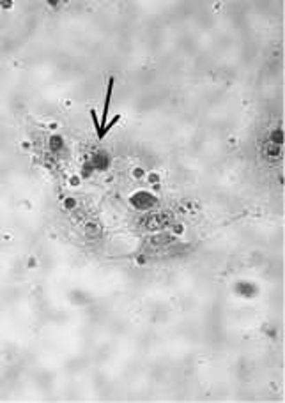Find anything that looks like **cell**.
I'll return each mask as SVG.
<instances>
[{
	"mask_svg": "<svg viewBox=\"0 0 285 403\" xmlns=\"http://www.w3.org/2000/svg\"><path fill=\"white\" fill-rule=\"evenodd\" d=\"M112 91H114V78L108 80L107 98H105V108H103V113H101V124H99V119H98V116H96V111L91 110L92 122H94V126H96V133H98V138H99V140H103L105 136H107L108 129L114 128V126H116V124L119 122V119H120V116H116V117H114V119H112V122L107 124L108 108H110V99H112Z\"/></svg>",
	"mask_w": 285,
	"mask_h": 403,
	"instance_id": "1",
	"label": "cell"
}]
</instances>
